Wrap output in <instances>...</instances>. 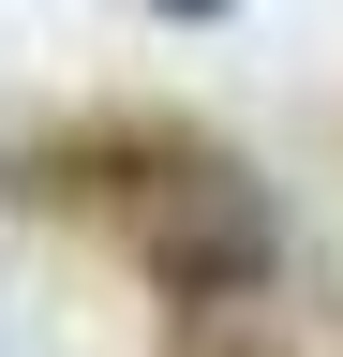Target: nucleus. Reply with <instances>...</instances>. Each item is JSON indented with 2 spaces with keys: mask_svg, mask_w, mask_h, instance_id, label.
Listing matches in <instances>:
<instances>
[{
  "mask_svg": "<svg viewBox=\"0 0 343 357\" xmlns=\"http://www.w3.org/2000/svg\"><path fill=\"white\" fill-rule=\"evenodd\" d=\"M15 208H75V194H119V253L149 268L180 312H239L284 283V208L239 149H209L180 119H90V134H45V149L0 164Z\"/></svg>",
  "mask_w": 343,
  "mask_h": 357,
  "instance_id": "nucleus-1",
  "label": "nucleus"
},
{
  "mask_svg": "<svg viewBox=\"0 0 343 357\" xmlns=\"http://www.w3.org/2000/svg\"><path fill=\"white\" fill-rule=\"evenodd\" d=\"M149 15H164V30H194V15H224V0H149Z\"/></svg>",
  "mask_w": 343,
  "mask_h": 357,
  "instance_id": "nucleus-2",
  "label": "nucleus"
}]
</instances>
